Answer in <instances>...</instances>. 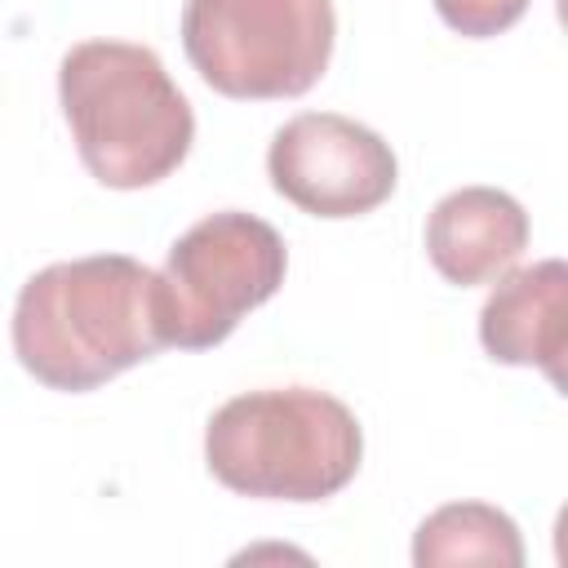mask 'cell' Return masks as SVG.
Listing matches in <instances>:
<instances>
[{"label": "cell", "instance_id": "obj_3", "mask_svg": "<svg viewBox=\"0 0 568 568\" xmlns=\"http://www.w3.org/2000/svg\"><path fill=\"white\" fill-rule=\"evenodd\" d=\"M364 457L355 413L311 386H271L226 399L204 430L217 484L266 501H324L342 493Z\"/></svg>", "mask_w": 568, "mask_h": 568}, {"label": "cell", "instance_id": "obj_6", "mask_svg": "<svg viewBox=\"0 0 568 568\" xmlns=\"http://www.w3.org/2000/svg\"><path fill=\"white\" fill-rule=\"evenodd\" d=\"M271 186L311 217H359L390 200L399 164L390 142L337 111H302L275 129Z\"/></svg>", "mask_w": 568, "mask_h": 568}, {"label": "cell", "instance_id": "obj_9", "mask_svg": "<svg viewBox=\"0 0 568 568\" xmlns=\"http://www.w3.org/2000/svg\"><path fill=\"white\" fill-rule=\"evenodd\" d=\"M413 564L417 568H448V564L519 568L524 541L506 510L488 501H453L422 519L413 537Z\"/></svg>", "mask_w": 568, "mask_h": 568}, {"label": "cell", "instance_id": "obj_7", "mask_svg": "<svg viewBox=\"0 0 568 568\" xmlns=\"http://www.w3.org/2000/svg\"><path fill=\"white\" fill-rule=\"evenodd\" d=\"M528 248V213L497 186L448 191L426 217V253L448 284H493Z\"/></svg>", "mask_w": 568, "mask_h": 568}, {"label": "cell", "instance_id": "obj_10", "mask_svg": "<svg viewBox=\"0 0 568 568\" xmlns=\"http://www.w3.org/2000/svg\"><path fill=\"white\" fill-rule=\"evenodd\" d=\"M435 13L466 40H488L528 13V0H435Z\"/></svg>", "mask_w": 568, "mask_h": 568}, {"label": "cell", "instance_id": "obj_1", "mask_svg": "<svg viewBox=\"0 0 568 568\" xmlns=\"http://www.w3.org/2000/svg\"><path fill=\"white\" fill-rule=\"evenodd\" d=\"M164 351L155 271L93 253L36 271L13 306V355L49 390H93Z\"/></svg>", "mask_w": 568, "mask_h": 568}, {"label": "cell", "instance_id": "obj_8", "mask_svg": "<svg viewBox=\"0 0 568 568\" xmlns=\"http://www.w3.org/2000/svg\"><path fill=\"white\" fill-rule=\"evenodd\" d=\"M479 311V342L501 364H532L555 386L564 382V346H568V271L559 257L532 262L524 271H506L493 280Z\"/></svg>", "mask_w": 568, "mask_h": 568}, {"label": "cell", "instance_id": "obj_2", "mask_svg": "<svg viewBox=\"0 0 568 568\" xmlns=\"http://www.w3.org/2000/svg\"><path fill=\"white\" fill-rule=\"evenodd\" d=\"M58 98L75 151L102 186H151L169 178L191 151V102L146 44H75L58 67Z\"/></svg>", "mask_w": 568, "mask_h": 568}, {"label": "cell", "instance_id": "obj_4", "mask_svg": "<svg viewBox=\"0 0 568 568\" xmlns=\"http://www.w3.org/2000/svg\"><path fill=\"white\" fill-rule=\"evenodd\" d=\"M328 0H186L182 49L222 98H302L333 58Z\"/></svg>", "mask_w": 568, "mask_h": 568}, {"label": "cell", "instance_id": "obj_5", "mask_svg": "<svg viewBox=\"0 0 568 568\" xmlns=\"http://www.w3.org/2000/svg\"><path fill=\"white\" fill-rule=\"evenodd\" d=\"M284 240L253 213H209L173 240L164 271H155V306L164 346L209 351L284 284Z\"/></svg>", "mask_w": 568, "mask_h": 568}]
</instances>
